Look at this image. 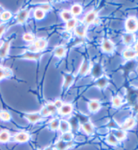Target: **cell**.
I'll return each instance as SVG.
<instances>
[{
    "instance_id": "cell-2",
    "label": "cell",
    "mask_w": 138,
    "mask_h": 150,
    "mask_svg": "<svg viewBox=\"0 0 138 150\" xmlns=\"http://www.w3.org/2000/svg\"><path fill=\"white\" fill-rule=\"evenodd\" d=\"M125 28L130 33L136 31L138 28V22L134 17H130L126 20Z\"/></svg>"
},
{
    "instance_id": "cell-4",
    "label": "cell",
    "mask_w": 138,
    "mask_h": 150,
    "mask_svg": "<svg viewBox=\"0 0 138 150\" xmlns=\"http://www.w3.org/2000/svg\"><path fill=\"white\" fill-rule=\"evenodd\" d=\"M63 78H64V81L63 83V90H67L74 82L75 77L74 76L73 74H69V73H65L63 74Z\"/></svg>"
},
{
    "instance_id": "cell-27",
    "label": "cell",
    "mask_w": 138,
    "mask_h": 150,
    "mask_svg": "<svg viewBox=\"0 0 138 150\" xmlns=\"http://www.w3.org/2000/svg\"><path fill=\"white\" fill-rule=\"evenodd\" d=\"M61 16H62V19L66 22L73 18V15L69 10L62 11V13H61Z\"/></svg>"
},
{
    "instance_id": "cell-37",
    "label": "cell",
    "mask_w": 138,
    "mask_h": 150,
    "mask_svg": "<svg viewBox=\"0 0 138 150\" xmlns=\"http://www.w3.org/2000/svg\"><path fill=\"white\" fill-rule=\"evenodd\" d=\"M23 39L27 42H33L35 40V36L30 33H26L24 34Z\"/></svg>"
},
{
    "instance_id": "cell-14",
    "label": "cell",
    "mask_w": 138,
    "mask_h": 150,
    "mask_svg": "<svg viewBox=\"0 0 138 150\" xmlns=\"http://www.w3.org/2000/svg\"><path fill=\"white\" fill-rule=\"evenodd\" d=\"M73 111V106L71 104H63V106L59 109V112L62 115H69Z\"/></svg>"
},
{
    "instance_id": "cell-10",
    "label": "cell",
    "mask_w": 138,
    "mask_h": 150,
    "mask_svg": "<svg viewBox=\"0 0 138 150\" xmlns=\"http://www.w3.org/2000/svg\"><path fill=\"white\" fill-rule=\"evenodd\" d=\"M10 47V42L6 41L3 43V45L0 47V59L6 58L8 54L9 49Z\"/></svg>"
},
{
    "instance_id": "cell-9",
    "label": "cell",
    "mask_w": 138,
    "mask_h": 150,
    "mask_svg": "<svg viewBox=\"0 0 138 150\" xmlns=\"http://www.w3.org/2000/svg\"><path fill=\"white\" fill-rule=\"evenodd\" d=\"M28 16H29V11L28 10L24 9V10H20V12L18 13V14L16 16L17 21L20 24L24 23V22L27 20V18H28Z\"/></svg>"
},
{
    "instance_id": "cell-43",
    "label": "cell",
    "mask_w": 138,
    "mask_h": 150,
    "mask_svg": "<svg viewBox=\"0 0 138 150\" xmlns=\"http://www.w3.org/2000/svg\"><path fill=\"white\" fill-rule=\"evenodd\" d=\"M135 52V53H136V55L138 56V40L136 42V44L135 45V47H134V49H133Z\"/></svg>"
},
{
    "instance_id": "cell-20",
    "label": "cell",
    "mask_w": 138,
    "mask_h": 150,
    "mask_svg": "<svg viewBox=\"0 0 138 150\" xmlns=\"http://www.w3.org/2000/svg\"><path fill=\"white\" fill-rule=\"evenodd\" d=\"M108 83V79L105 76H102L100 78L97 79L96 85L97 87L100 88V89H103V88H104L107 86Z\"/></svg>"
},
{
    "instance_id": "cell-31",
    "label": "cell",
    "mask_w": 138,
    "mask_h": 150,
    "mask_svg": "<svg viewBox=\"0 0 138 150\" xmlns=\"http://www.w3.org/2000/svg\"><path fill=\"white\" fill-rule=\"evenodd\" d=\"M74 138L73 134L70 132H66L63 133L62 135V137H61V139L64 141L65 142H71L72 139Z\"/></svg>"
},
{
    "instance_id": "cell-5",
    "label": "cell",
    "mask_w": 138,
    "mask_h": 150,
    "mask_svg": "<svg viewBox=\"0 0 138 150\" xmlns=\"http://www.w3.org/2000/svg\"><path fill=\"white\" fill-rule=\"evenodd\" d=\"M24 117L31 123H35L42 119V116L40 112H31L24 115Z\"/></svg>"
},
{
    "instance_id": "cell-17",
    "label": "cell",
    "mask_w": 138,
    "mask_h": 150,
    "mask_svg": "<svg viewBox=\"0 0 138 150\" xmlns=\"http://www.w3.org/2000/svg\"><path fill=\"white\" fill-rule=\"evenodd\" d=\"M71 123L69 122L68 121L65 120H60V123H59V129L60 131L62 132L63 133H66V132H69V131L71 130Z\"/></svg>"
},
{
    "instance_id": "cell-33",
    "label": "cell",
    "mask_w": 138,
    "mask_h": 150,
    "mask_svg": "<svg viewBox=\"0 0 138 150\" xmlns=\"http://www.w3.org/2000/svg\"><path fill=\"white\" fill-rule=\"evenodd\" d=\"M0 119L3 121H9L11 119V115L8 111L1 110L0 111Z\"/></svg>"
},
{
    "instance_id": "cell-35",
    "label": "cell",
    "mask_w": 138,
    "mask_h": 150,
    "mask_svg": "<svg viewBox=\"0 0 138 150\" xmlns=\"http://www.w3.org/2000/svg\"><path fill=\"white\" fill-rule=\"evenodd\" d=\"M59 123L60 120L57 119H55L52 120L49 123V127L52 129V130H57L59 128Z\"/></svg>"
},
{
    "instance_id": "cell-16",
    "label": "cell",
    "mask_w": 138,
    "mask_h": 150,
    "mask_svg": "<svg viewBox=\"0 0 138 150\" xmlns=\"http://www.w3.org/2000/svg\"><path fill=\"white\" fill-rule=\"evenodd\" d=\"M75 33L79 37H84L86 33V26L84 24L76 25L75 27Z\"/></svg>"
},
{
    "instance_id": "cell-44",
    "label": "cell",
    "mask_w": 138,
    "mask_h": 150,
    "mask_svg": "<svg viewBox=\"0 0 138 150\" xmlns=\"http://www.w3.org/2000/svg\"><path fill=\"white\" fill-rule=\"evenodd\" d=\"M43 150H54L53 148H52L51 147H47Z\"/></svg>"
},
{
    "instance_id": "cell-19",
    "label": "cell",
    "mask_w": 138,
    "mask_h": 150,
    "mask_svg": "<svg viewBox=\"0 0 138 150\" xmlns=\"http://www.w3.org/2000/svg\"><path fill=\"white\" fill-rule=\"evenodd\" d=\"M65 53H66V49L65 47L63 46H59L57 47L55 51H54V54L57 57L62 58L65 56Z\"/></svg>"
},
{
    "instance_id": "cell-18",
    "label": "cell",
    "mask_w": 138,
    "mask_h": 150,
    "mask_svg": "<svg viewBox=\"0 0 138 150\" xmlns=\"http://www.w3.org/2000/svg\"><path fill=\"white\" fill-rule=\"evenodd\" d=\"M82 129L88 135H92L94 133V126L91 122L89 121L85 122L82 124Z\"/></svg>"
},
{
    "instance_id": "cell-8",
    "label": "cell",
    "mask_w": 138,
    "mask_h": 150,
    "mask_svg": "<svg viewBox=\"0 0 138 150\" xmlns=\"http://www.w3.org/2000/svg\"><path fill=\"white\" fill-rule=\"evenodd\" d=\"M72 145H73L72 142H65L60 139L55 144V147L57 150H67L70 147H71Z\"/></svg>"
},
{
    "instance_id": "cell-25",
    "label": "cell",
    "mask_w": 138,
    "mask_h": 150,
    "mask_svg": "<svg viewBox=\"0 0 138 150\" xmlns=\"http://www.w3.org/2000/svg\"><path fill=\"white\" fill-rule=\"evenodd\" d=\"M11 74H12V72L10 69L3 66H0V80L11 76Z\"/></svg>"
},
{
    "instance_id": "cell-15",
    "label": "cell",
    "mask_w": 138,
    "mask_h": 150,
    "mask_svg": "<svg viewBox=\"0 0 138 150\" xmlns=\"http://www.w3.org/2000/svg\"><path fill=\"white\" fill-rule=\"evenodd\" d=\"M97 13L94 11H91L88 12L84 18V23L86 24H90L93 23L96 20Z\"/></svg>"
},
{
    "instance_id": "cell-1",
    "label": "cell",
    "mask_w": 138,
    "mask_h": 150,
    "mask_svg": "<svg viewBox=\"0 0 138 150\" xmlns=\"http://www.w3.org/2000/svg\"><path fill=\"white\" fill-rule=\"evenodd\" d=\"M47 46V41L44 38H38L35 40L33 45L30 46L29 51H41L44 50Z\"/></svg>"
},
{
    "instance_id": "cell-23",
    "label": "cell",
    "mask_w": 138,
    "mask_h": 150,
    "mask_svg": "<svg viewBox=\"0 0 138 150\" xmlns=\"http://www.w3.org/2000/svg\"><path fill=\"white\" fill-rule=\"evenodd\" d=\"M92 75L95 78L98 79L102 77V68L99 64L95 65L92 69Z\"/></svg>"
},
{
    "instance_id": "cell-26",
    "label": "cell",
    "mask_w": 138,
    "mask_h": 150,
    "mask_svg": "<svg viewBox=\"0 0 138 150\" xmlns=\"http://www.w3.org/2000/svg\"><path fill=\"white\" fill-rule=\"evenodd\" d=\"M70 12L72 13L73 16H78L80 15L82 12V6L79 5V4H75L71 7Z\"/></svg>"
},
{
    "instance_id": "cell-13",
    "label": "cell",
    "mask_w": 138,
    "mask_h": 150,
    "mask_svg": "<svg viewBox=\"0 0 138 150\" xmlns=\"http://www.w3.org/2000/svg\"><path fill=\"white\" fill-rule=\"evenodd\" d=\"M101 108L100 102L96 100H92L88 103V108L89 110L92 112H96L98 111Z\"/></svg>"
},
{
    "instance_id": "cell-6",
    "label": "cell",
    "mask_w": 138,
    "mask_h": 150,
    "mask_svg": "<svg viewBox=\"0 0 138 150\" xmlns=\"http://www.w3.org/2000/svg\"><path fill=\"white\" fill-rule=\"evenodd\" d=\"M30 139V135L26 132H20L16 134L13 137V140L18 143L27 142Z\"/></svg>"
},
{
    "instance_id": "cell-21",
    "label": "cell",
    "mask_w": 138,
    "mask_h": 150,
    "mask_svg": "<svg viewBox=\"0 0 138 150\" xmlns=\"http://www.w3.org/2000/svg\"><path fill=\"white\" fill-rule=\"evenodd\" d=\"M10 139V132L7 130H3L0 132V142L6 143Z\"/></svg>"
},
{
    "instance_id": "cell-39",
    "label": "cell",
    "mask_w": 138,
    "mask_h": 150,
    "mask_svg": "<svg viewBox=\"0 0 138 150\" xmlns=\"http://www.w3.org/2000/svg\"><path fill=\"white\" fill-rule=\"evenodd\" d=\"M39 8L43 10L44 12H47V11H49L51 10V6L49 4H41V6H40Z\"/></svg>"
},
{
    "instance_id": "cell-12",
    "label": "cell",
    "mask_w": 138,
    "mask_h": 150,
    "mask_svg": "<svg viewBox=\"0 0 138 150\" xmlns=\"http://www.w3.org/2000/svg\"><path fill=\"white\" fill-rule=\"evenodd\" d=\"M135 125V119L133 117H130L127 119L122 125V130H129L132 129Z\"/></svg>"
},
{
    "instance_id": "cell-24",
    "label": "cell",
    "mask_w": 138,
    "mask_h": 150,
    "mask_svg": "<svg viewBox=\"0 0 138 150\" xmlns=\"http://www.w3.org/2000/svg\"><path fill=\"white\" fill-rule=\"evenodd\" d=\"M123 42L125 43V45H131L132 44L134 41V39H135V37H134V35H133L132 33H127L125 34V35L123 36Z\"/></svg>"
},
{
    "instance_id": "cell-38",
    "label": "cell",
    "mask_w": 138,
    "mask_h": 150,
    "mask_svg": "<svg viewBox=\"0 0 138 150\" xmlns=\"http://www.w3.org/2000/svg\"><path fill=\"white\" fill-rule=\"evenodd\" d=\"M45 106H46L47 109H48V110L51 114H54V113L57 110V109L53 103H48Z\"/></svg>"
},
{
    "instance_id": "cell-11",
    "label": "cell",
    "mask_w": 138,
    "mask_h": 150,
    "mask_svg": "<svg viewBox=\"0 0 138 150\" xmlns=\"http://www.w3.org/2000/svg\"><path fill=\"white\" fill-rule=\"evenodd\" d=\"M90 69V63L88 59H84L81 65L80 69H79V74L80 76H84L87 74Z\"/></svg>"
},
{
    "instance_id": "cell-7",
    "label": "cell",
    "mask_w": 138,
    "mask_h": 150,
    "mask_svg": "<svg viewBox=\"0 0 138 150\" xmlns=\"http://www.w3.org/2000/svg\"><path fill=\"white\" fill-rule=\"evenodd\" d=\"M101 47L103 51L106 52V53H111L114 50L115 46L113 42L110 41V40L105 39L103 40V43H102Z\"/></svg>"
},
{
    "instance_id": "cell-30",
    "label": "cell",
    "mask_w": 138,
    "mask_h": 150,
    "mask_svg": "<svg viewBox=\"0 0 138 150\" xmlns=\"http://www.w3.org/2000/svg\"><path fill=\"white\" fill-rule=\"evenodd\" d=\"M113 106L115 108H119L122 105V98L119 96H115L112 99Z\"/></svg>"
},
{
    "instance_id": "cell-45",
    "label": "cell",
    "mask_w": 138,
    "mask_h": 150,
    "mask_svg": "<svg viewBox=\"0 0 138 150\" xmlns=\"http://www.w3.org/2000/svg\"><path fill=\"white\" fill-rule=\"evenodd\" d=\"M4 10H3V8H2V7L0 6V14H1V13L4 12Z\"/></svg>"
},
{
    "instance_id": "cell-41",
    "label": "cell",
    "mask_w": 138,
    "mask_h": 150,
    "mask_svg": "<svg viewBox=\"0 0 138 150\" xmlns=\"http://www.w3.org/2000/svg\"><path fill=\"white\" fill-rule=\"evenodd\" d=\"M53 104H54V105H55V107L57 108V109L59 110V109L63 106V102L62 100H55Z\"/></svg>"
},
{
    "instance_id": "cell-22",
    "label": "cell",
    "mask_w": 138,
    "mask_h": 150,
    "mask_svg": "<svg viewBox=\"0 0 138 150\" xmlns=\"http://www.w3.org/2000/svg\"><path fill=\"white\" fill-rule=\"evenodd\" d=\"M123 55L124 58L127 59H131L134 58L136 56V53H135V52L133 49H128L123 51Z\"/></svg>"
},
{
    "instance_id": "cell-29",
    "label": "cell",
    "mask_w": 138,
    "mask_h": 150,
    "mask_svg": "<svg viewBox=\"0 0 138 150\" xmlns=\"http://www.w3.org/2000/svg\"><path fill=\"white\" fill-rule=\"evenodd\" d=\"M34 16H35V18L37 20H40L43 19L45 16V12L43 10H41V9L38 8L35 11V13H34Z\"/></svg>"
},
{
    "instance_id": "cell-36",
    "label": "cell",
    "mask_w": 138,
    "mask_h": 150,
    "mask_svg": "<svg viewBox=\"0 0 138 150\" xmlns=\"http://www.w3.org/2000/svg\"><path fill=\"white\" fill-rule=\"evenodd\" d=\"M77 24V20L75 18H72L68 22H66V28L67 30H71L72 28H74Z\"/></svg>"
},
{
    "instance_id": "cell-42",
    "label": "cell",
    "mask_w": 138,
    "mask_h": 150,
    "mask_svg": "<svg viewBox=\"0 0 138 150\" xmlns=\"http://www.w3.org/2000/svg\"><path fill=\"white\" fill-rule=\"evenodd\" d=\"M6 26L5 24H0V38H1V36L3 35V34L6 30Z\"/></svg>"
},
{
    "instance_id": "cell-28",
    "label": "cell",
    "mask_w": 138,
    "mask_h": 150,
    "mask_svg": "<svg viewBox=\"0 0 138 150\" xmlns=\"http://www.w3.org/2000/svg\"><path fill=\"white\" fill-rule=\"evenodd\" d=\"M107 142L108 144L113 145H116L118 144V140L117 139V138L115 137V136L113 133L108 134V135L107 137Z\"/></svg>"
},
{
    "instance_id": "cell-40",
    "label": "cell",
    "mask_w": 138,
    "mask_h": 150,
    "mask_svg": "<svg viewBox=\"0 0 138 150\" xmlns=\"http://www.w3.org/2000/svg\"><path fill=\"white\" fill-rule=\"evenodd\" d=\"M40 113V115L42 116V117H46V116L51 115V113L49 112V111L48 110V109L47 108L46 106H44V107L41 109Z\"/></svg>"
},
{
    "instance_id": "cell-3",
    "label": "cell",
    "mask_w": 138,
    "mask_h": 150,
    "mask_svg": "<svg viewBox=\"0 0 138 150\" xmlns=\"http://www.w3.org/2000/svg\"><path fill=\"white\" fill-rule=\"evenodd\" d=\"M42 52L41 51H26L22 54L21 57L25 59H29V60H39L42 56Z\"/></svg>"
},
{
    "instance_id": "cell-32",
    "label": "cell",
    "mask_w": 138,
    "mask_h": 150,
    "mask_svg": "<svg viewBox=\"0 0 138 150\" xmlns=\"http://www.w3.org/2000/svg\"><path fill=\"white\" fill-rule=\"evenodd\" d=\"M117 140H123L126 137V133L123 130H117L113 133Z\"/></svg>"
},
{
    "instance_id": "cell-34",
    "label": "cell",
    "mask_w": 138,
    "mask_h": 150,
    "mask_svg": "<svg viewBox=\"0 0 138 150\" xmlns=\"http://www.w3.org/2000/svg\"><path fill=\"white\" fill-rule=\"evenodd\" d=\"M12 13L9 11H5L4 10L3 12H2L1 14H0V19H1L2 21H8L12 18Z\"/></svg>"
}]
</instances>
